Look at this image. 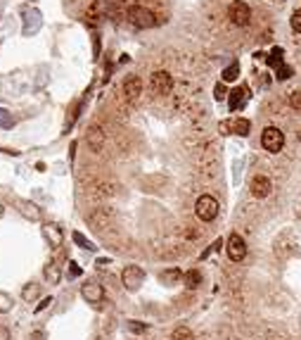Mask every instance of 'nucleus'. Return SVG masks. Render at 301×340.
I'll list each match as a JSON object with an SVG mask.
<instances>
[{
    "mask_svg": "<svg viewBox=\"0 0 301 340\" xmlns=\"http://www.w3.org/2000/svg\"><path fill=\"white\" fill-rule=\"evenodd\" d=\"M128 21L133 26H138V29H152V26H157V17L147 7H142V5L128 7Z\"/></svg>",
    "mask_w": 301,
    "mask_h": 340,
    "instance_id": "1",
    "label": "nucleus"
},
{
    "mask_svg": "<svg viewBox=\"0 0 301 340\" xmlns=\"http://www.w3.org/2000/svg\"><path fill=\"white\" fill-rule=\"evenodd\" d=\"M195 214L202 221H213L218 216V200L213 195H202L195 205Z\"/></svg>",
    "mask_w": 301,
    "mask_h": 340,
    "instance_id": "2",
    "label": "nucleus"
},
{
    "mask_svg": "<svg viewBox=\"0 0 301 340\" xmlns=\"http://www.w3.org/2000/svg\"><path fill=\"white\" fill-rule=\"evenodd\" d=\"M261 145L266 148L268 152H280L284 145V133L280 128H275V126H266L263 128V133H261Z\"/></svg>",
    "mask_w": 301,
    "mask_h": 340,
    "instance_id": "3",
    "label": "nucleus"
},
{
    "mask_svg": "<svg viewBox=\"0 0 301 340\" xmlns=\"http://www.w3.org/2000/svg\"><path fill=\"white\" fill-rule=\"evenodd\" d=\"M121 283L128 293H135V290H140V286L145 283V271L140 267H135V264H128L124 269V274H121Z\"/></svg>",
    "mask_w": 301,
    "mask_h": 340,
    "instance_id": "4",
    "label": "nucleus"
},
{
    "mask_svg": "<svg viewBox=\"0 0 301 340\" xmlns=\"http://www.w3.org/2000/svg\"><path fill=\"white\" fill-rule=\"evenodd\" d=\"M21 19H24V26H21V34L24 36H34V34L40 31V26H43V15L36 7H26Z\"/></svg>",
    "mask_w": 301,
    "mask_h": 340,
    "instance_id": "5",
    "label": "nucleus"
},
{
    "mask_svg": "<svg viewBox=\"0 0 301 340\" xmlns=\"http://www.w3.org/2000/svg\"><path fill=\"white\" fill-rule=\"evenodd\" d=\"M226 252L232 262H242L247 257V243L240 233H230L228 235V243H226Z\"/></svg>",
    "mask_w": 301,
    "mask_h": 340,
    "instance_id": "6",
    "label": "nucleus"
},
{
    "mask_svg": "<svg viewBox=\"0 0 301 340\" xmlns=\"http://www.w3.org/2000/svg\"><path fill=\"white\" fill-rule=\"evenodd\" d=\"M228 17L235 26H247L249 21H251V10H249L247 2H242V0H235L230 7H228Z\"/></svg>",
    "mask_w": 301,
    "mask_h": 340,
    "instance_id": "7",
    "label": "nucleus"
},
{
    "mask_svg": "<svg viewBox=\"0 0 301 340\" xmlns=\"http://www.w3.org/2000/svg\"><path fill=\"white\" fill-rule=\"evenodd\" d=\"M150 86L157 95H169L171 88H173V76L169 72H154L152 79H150Z\"/></svg>",
    "mask_w": 301,
    "mask_h": 340,
    "instance_id": "8",
    "label": "nucleus"
},
{
    "mask_svg": "<svg viewBox=\"0 0 301 340\" xmlns=\"http://www.w3.org/2000/svg\"><path fill=\"white\" fill-rule=\"evenodd\" d=\"M81 298L90 304H100L102 300H105V290H102L100 283L90 281V283H86V286H81Z\"/></svg>",
    "mask_w": 301,
    "mask_h": 340,
    "instance_id": "9",
    "label": "nucleus"
},
{
    "mask_svg": "<svg viewBox=\"0 0 301 340\" xmlns=\"http://www.w3.org/2000/svg\"><path fill=\"white\" fill-rule=\"evenodd\" d=\"M228 95H230V98H228V107H230V112H237V109H242L245 105H247L249 88L247 86H240V88H232Z\"/></svg>",
    "mask_w": 301,
    "mask_h": 340,
    "instance_id": "10",
    "label": "nucleus"
},
{
    "mask_svg": "<svg viewBox=\"0 0 301 340\" xmlns=\"http://www.w3.org/2000/svg\"><path fill=\"white\" fill-rule=\"evenodd\" d=\"M249 191H251V195L254 197H268L270 195V191H273V183L268 176H254L251 179V186H249Z\"/></svg>",
    "mask_w": 301,
    "mask_h": 340,
    "instance_id": "11",
    "label": "nucleus"
},
{
    "mask_svg": "<svg viewBox=\"0 0 301 340\" xmlns=\"http://www.w3.org/2000/svg\"><path fill=\"white\" fill-rule=\"evenodd\" d=\"M124 95L126 100H131V103H135L138 98L142 95V81L140 76H128L124 81Z\"/></svg>",
    "mask_w": 301,
    "mask_h": 340,
    "instance_id": "12",
    "label": "nucleus"
},
{
    "mask_svg": "<svg viewBox=\"0 0 301 340\" xmlns=\"http://www.w3.org/2000/svg\"><path fill=\"white\" fill-rule=\"evenodd\" d=\"M43 235L50 243V248H59L64 243V233H62V229L57 224H43Z\"/></svg>",
    "mask_w": 301,
    "mask_h": 340,
    "instance_id": "13",
    "label": "nucleus"
},
{
    "mask_svg": "<svg viewBox=\"0 0 301 340\" xmlns=\"http://www.w3.org/2000/svg\"><path fill=\"white\" fill-rule=\"evenodd\" d=\"M88 145H90L93 152H100V150L105 148V131H102L97 124H93L88 128Z\"/></svg>",
    "mask_w": 301,
    "mask_h": 340,
    "instance_id": "14",
    "label": "nucleus"
},
{
    "mask_svg": "<svg viewBox=\"0 0 301 340\" xmlns=\"http://www.w3.org/2000/svg\"><path fill=\"white\" fill-rule=\"evenodd\" d=\"M228 128H230L232 133H237V136H249V131H251V122L240 117V119H235V122H230V124H228V122H223V124H221V131H228Z\"/></svg>",
    "mask_w": 301,
    "mask_h": 340,
    "instance_id": "15",
    "label": "nucleus"
},
{
    "mask_svg": "<svg viewBox=\"0 0 301 340\" xmlns=\"http://www.w3.org/2000/svg\"><path fill=\"white\" fill-rule=\"evenodd\" d=\"M43 276H45V281H48L50 286H57V283H59V278H62L57 262H48V264H45V269H43Z\"/></svg>",
    "mask_w": 301,
    "mask_h": 340,
    "instance_id": "16",
    "label": "nucleus"
},
{
    "mask_svg": "<svg viewBox=\"0 0 301 340\" xmlns=\"http://www.w3.org/2000/svg\"><path fill=\"white\" fill-rule=\"evenodd\" d=\"M19 207H21V214L26 216V219H31V221H38V219H40L38 207H36V205H31V202H26V200H19Z\"/></svg>",
    "mask_w": 301,
    "mask_h": 340,
    "instance_id": "17",
    "label": "nucleus"
},
{
    "mask_svg": "<svg viewBox=\"0 0 301 340\" xmlns=\"http://www.w3.org/2000/svg\"><path fill=\"white\" fill-rule=\"evenodd\" d=\"M38 295H40V286L38 283H26V286L21 288V300L24 302H34Z\"/></svg>",
    "mask_w": 301,
    "mask_h": 340,
    "instance_id": "18",
    "label": "nucleus"
},
{
    "mask_svg": "<svg viewBox=\"0 0 301 340\" xmlns=\"http://www.w3.org/2000/svg\"><path fill=\"white\" fill-rule=\"evenodd\" d=\"M221 76H223V84H230V81H237V79H240V62H232L230 67H226Z\"/></svg>",
    "mask_w": 301,
    "mask_h": 340,
    "instance_id": "19",
    "label": "nucleus"
},
{
    "mask_svg": "<svg viewBox=\"0 0 301 340\" xmlns=\"http://www.w3.org/2000/svg\"><path fill=\"white\" fill-rule=\"evenodd\" d=\"M71 240L78 245V248H83V250H95V243L93 240H88L83 233H78V231H74L71 233Z\"/></svg>",
    "mask_w": 301,
    "mask_h": 340,
    "instance_id": "20",
    "label": "nucleus"
},
{
    "mask_svg": "<svg viewBox=\"0 0 301 340\" xmlns=\"http://www.w3.org/2000/svg\"><path fill=\"white\" fill-rule=\"evenodd\" d=\"M183 278H185V286L188 288H199L202 286V274H199L197 269H190Z\"/></svg>",
    "mask_w": 301,
    "mask_h": 340,
    "instance_id": "21",
    "label": "nucleus"
},
{
    "mask_svg": "<svg viewBox=\"0 0 301 340\" xmlns=\"http://www.w3.org/2000/svg\"><path fill=\"white\" fill-rule=\"evenodd\" d=\"M159 278H161V283H166V286H173L176 281H180V278H183V274H180L178 269H169V271H164V274H161Z\"/></svg>",
    "mask_w": 301,
    "mask_h": 340,
    "instance_id": "22",
    "label": "nucleus"
},
{
    "mask_svg": "<svg viewBox=\"0 0 301 340\" xmlns=\"http://www.w3.org/2000/svg\"><path fill=\"white\" fill-rule=\"evenodd\" d=\"M12 307H15L12 295H10V293H5V290H0V314H7V312H12Z\"/></svg>",
    "mask_w": 301,
    "mask_h": 340,
    "instance_id": "23",
    "label": "nucleus"
},
{
    "mask_svg": "<svg viewBox=\"0 0 301 340\" xmlns=\"http://www.w3.org/2000/svg\"><path fill=\"white\" fill-rule=\"evenodd\" d=\"M171 340H195V336H192V331L188 326H178L176 331L171 333Z\"/></svg>",
    "mask_w": 301,
    "mask_h": 340,
    "instance_id": "24",
    "label": "nucleus"
},
{
    "mask_svg": "<svg viewBox=\"0 0 301 340\" xmlns=\"http://www.w3.org/2000/svg\"><path fill=\"white\" fill-rule=\"evenodd\" d=\"M268 64L270 67H280V64H284L282 62V48H273V53H270V57H268Z\"/></svg>",
    "mask_w": 301,
    "mask_h": 340,
    "instance_id": "25",
    "label": "nucleus"
},
{
    "mask_svg": "<svg viewBox=\"0 0 301 340\" xmlns=\"http://www.w3.org/2000/svg\"><path fill=\"white\" fill-rule=\"evenodd\" d=\"M15 126V119H12V114L7 112V109L0 107V128H12Z\"/></svg>",
    "mask_w": 301,
    "mask_h": 340,
    "instance_id": "26",
    "label": "nucleus"
},
{
    "mask_svg": "<svg viewBox=\"0 0 301 340\" xmlns=\"http://www.w3.org/2000/svg\"><path fill=\"white\" fill-rule=\"evenodd\" d=\"M275 72H278V79H280V81H284V79H292L294 69H292V67H287V64H280Z\"/></svg>",
    "mask_w": 301,
    "mask_h": 340,
    "instance_id": "27",
    "label": "nucleus"
},
{
    "mask_svg": "<svg viewBox=\"0 0 301 340\" xmlns=\"http://www.w3.org/2000/svg\"><path fill=\"white\" fill-rule=\"evenodd\" d=\"M289 105L294 109H301V90H294V93L289 95Z\"/></svg>",
    "mask_w": 301,
    "mask_h": 340,
    "instance_id": "28",
    "label": "nucleus"
},
{
    "mask_svg": "<svg viewBox=\"0 0 301 340\" xmlns=\"http://www.w3.org/2000/svg\"><path fill=\"white\" fill-rule=\"evenodd\" d=\"M67 276H69V278H76V276H81V267H78L76 262H69V269H67Z\"/></svg>",
    "mask_w": 301,
    "mask_h": 340,
    "instance_id": "29",
    "label": "nucleus"
},
{
    "mask_svg": "<svg viewBox=\"0 0 301 340\" xmlns=\"http://www.w3.org/2000/svg\"><path fill=\"white\" fill-rule=\"evenodd\" d=\"M292 29L301 34V10H297V12L292 15Z\"/></svg>",
    "mask_w": 301,
    "mask_h": 340,
    "instance_id": "30",
    "label": "nucleus"
},
{
    "mask_svg": "<svg viewBox=\"0 0 301 340\" xmlns=\"http://www.w3.org/2000/svg\"><path fill=\"white\" fill-rule=\"evenodd\" d=\"M213 93H216V100H223V98L228 95V90H226V84H216Z\"/></svg>",
    "mask_w": 301,
    "mask_h": 340,
    "instance_id": "31",
    "label": "nucleus"
},
{
    "mask_svg": "<svg viewBox=\"0 0 301 340\" xmlns=\"http://www.w3.org/2000/svg\"><path fill=\"white\" fill-rule=\"evenodd\" d=\"M128 328L133 331V333H142V331H147V326L140 321H128Z\"/></svg>",
    "mask_w": 301,
    "mask_h": 340,
    "instance_id": "32",
    "label": "nucleus"
},
{
    "mask_svg": "<svg viewBox=\"0 0 301 340\" xmlns=\"http://www.w3.org/2000/svg\"><path fill=\"white\" fill-rule=\"evenodd\" d=\"M50 304H53V298H45L43 302H40V304H38V307H36V312H43V309H48Z\"/></svg>",
    "mask_w": 301,
    "mask_h": 340,
    "instance_id": "33",
    "label": "nucleus"
},
{
    "mask_svg": "<svg viewBox=\"0 0 301 340\" xmlns=\"http://www.w3.org/2000/svg\"><path fill=\"white\" fill-rule=\"evenodd\" d=\"M0 340H10V328L0 323Z\"/></svg>",
    "mask_w": 301,
    "mask_h": 340,
    "instance_id": "34",
    "label": "nucleus"
},
{
    "mask_svg": "<svg viewBox=\"0 0 301 340\" xmlns=\"http://www.w3.org/2000/svg\"><path fill=\"white\" fill-rule=\"evenodd\" d=\"M43 338H45L43 331H34V333H31V340H43Z\"/></svg>",
    "mask_w": 301,
    "mask_h": 340,
    "instance_id": "35",
    "label": "nucleus"
},
{
    "mask_svg": "<svg viewBox=\"0 0 301 340\" xmlns=\"http://www.w3.org/2000/svg\"><path fill=\"white\" fill-rule=\"evenodd\" d=\"M5 214V207H2V202H0V216Z\"/></svg>",
    "mask_w": 301,
    "mask_h": 340,
    "instance_id": "36",
    "label": "nucleus"
}]
</instances>
